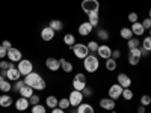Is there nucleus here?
Here are the masks:
<instances>
[{
    "label": "nucleus",
    "instance_id": "nucleus-1",
    "mask_svg": "<svg viewBox=\"0 0 151 113\" xmlns=\"http://www.w3.org/2000/svg\"><path fill=\"white\" fill-rule=\"evenodd\" d=\"M24 83H26L27 86H30L32 89L35 91H44L45 89V82H44V79L41 77L38 72H35V71H32L30 74H27L26 77H24Z\"/></svg>",
    "mask_w": 151,
    "mask_h": 113
},
{
    "label": "nucleus",
    "instance_id": "nucleus-2",
    "mask_svg": "<svg viewBox=\"0 0 151 113\" xmlns=\"http://www.w3.org/2000/svg\"><path fill=\"white\" fill-rule=\"evenodd\" d=\"M83 67H85V69L88 71V72H95L97 69H98V67H100V60H98V57L97 56H94V54H88L85 59H83Z\"/></svg>",
    "mask_w": 151,
    "mask_h": 113
},
{
    "label": "nucleus",
    "instance_id": "nucleus-3",
    "mask_svg": "<svg viewBox=\"0 0 151 113\" xmlns=\"http://www.w3.org/2000/svg\"><path fill=\"white\" fill-rule=\"evenodd\" d=\"M82 9H83L85 14L98 12L100 11V2H98V0H83V2H82Z\"/></svg>",
    "mask_w": 151,
    "mask_h": 113
},
{
    "label": "nucleus",
    "instance_id": "nucleus-4",
    "mask_svg": "<svg viewBox=\"0 0 151 113\" xmlns=\"http://www.w3.org/2000/svg\"><path fill=\"white\" fill-rule=\"evenodd\" d=\"M17 68H18V71L21 72V75H24V77H26L27 74H30V72L33 71V65H32V62H30V60H27V59H21V60L18 62Z\"/></svg>",
    "mask_w": 151,
    "mask_h": 113
},
{
    "label": "nucleus",
    "instance_id": "nucleus-5",
    "mask_svg": "<svg viewBox=\"0 0 151 113\" xmlns=\"http://www.w3.org/2000/svg\"><path fill=\"white\" fill-rule=\"evenodd\" d=\"M71 50L76 54V57H79V59H85L88 56V53H89V50H88V47L85 44H74L71 47Z\"/></svg>",
    "mask_w": 151,
    "mask_h": 113
},
{
    "label": "nucleus",
    "instance_id": "nucleus-6",
    "mask_svg": "<svg viewBox=\"0 0 151 113\" xmlns=\"http://www.w3.org/2000/svg\"><path fill=\"white\" fill-rule=\"evenodd\" d=\"M68 99H70L71 107H77V106H80L82 101H83V94H82L80 91H76V89H74V91L70 94Z\"/></svg>",
    "mask_w": 151,
    "mask_h": 113
},
{
    "label": "nucleus",
    "instance_id": "nucleus-7",
    "mask_svg": "<svg viewBox=\"0 0 151 113\" xmlns=\"http://www.w3.org/2000/svg\"><path fill=\"white\" fill-rule=\"evenodd\" d=\"M6 57L9 59V62H12V64H15V62L18 64V62L23 59V54H21V51H20L18 48H14V47H12V48H9V50H8Z\"/></svg>",
    "mask_w": 151,
    "mask_h": 113
},
{
    "label": "nucleus",
    "instance_id": "nucleus-8",
    "mask_svg": "<svg viewBox=\"0 0 151 113\" xmlns=\"http://www.w3.org/2000/svg\"><path fill=\"white\" fill-rule=\"evenodd\" d=\"M20 77H21V72L18 71V68H15L14 64H12L11 68L6 71V79L9 82H17V80H20Z\"/></svg>",
    "mask_w": 151,
    "mask_h": 113
},
{
    "label": "nucleus",
    "instance_id": "nucleus-9",
    "mask_svg": "<svg viewBox=\"0 0 151 113\" xmlns=\"http://www.w3.org/2000/svg\"><path fill=\"white\" fill-rule=\"evenodd\" d=\"M45 67H47V69L53 71V72L59 71V69H60V59H56V57H47V60H45Z\"/></svg>",
    "mask_w": 151,
    "mask_h": 113
},
{
    "label": "nucleus",
    "instance_id": "nucleus-10",
    "mask_svg": "<svg viewBox=\"0 0 151 113\" xmlns=\"http://www.w3.org/2000/svg\"><path fill=\"white\" fill-rule=\"evenodd\" d=\"M121 94H122V86H119L118 83H116V84H112V86L109 87V98L118 99V98L121 97Z\"/></svg>",
    "mask_w": 151,
    "mask_h": 113
},
{
    "label": "nucleus",
    "instance_id": "nucleus-11",
    "mask_svg": "<svg viewBox=\"0 0 151 113\" xmlns=\"http://www.w3.org/2000/svg\"><path fill=\"white\" fill-rule=\"evenodd\" d=\"M97 53H98V56H100V57L104 59V60H107V59H110V57H112V50H110V47H109V45H100V47H98V50H97Z\"/></svg>",
    "mask_w": 151,
    "mask_h": 113
},
{
    "label": "nucleus",
    "instance_id": "nucleus-12",
    "mask_svg": "<svg viewBox=\"0 0 151 113\" xmlns=\"http://www.w3.org/2000/svg\"><path fill=\"white\" fill-rule=\"evenodd\" d=\"M116 80H118V84L122 86V89H125V87H130V86H132V79L129 77L127 74H124V72L118 74Z\"/></svg>",
    "mask_w": 151,
    "mask_h": 113
},
{
    "label": "nucleus",
    "instance_id": "nucleus-13",
    "mask_svg": "<svg viewBox=\"0 0 151 113\" xmlns=\"http://www.w3.org/2000/svg\"><path fill=\"white\" fill-rule=\"evenodd\" d=\"M30 106V103H29V99L27 98H24V97H20L17 101H15V109L18 110V112H24V110H27V107Z\"/></svg>",
    "mask_w": 151,
    "mask_h": 113
},
{
    "label": "nucleus",
    "instance_id": "nucleus-14",
    "mask_svg": "<svg viewBox=\"0 0 151 113\" xmlns=\"http://www.w3.org/2000/svg\"><path fill=\"white\" fill-rule=\"evenodd\" d=\"M53 38H55V30L50 26H47V27H44L41 30V39L42 41H52Z\"/></svg>",
    "mask_w": 151,
    "mask_h": 113
},
{
    "label": "nucleus",
    "instance_id": "nucleus-15",
    "mask_svg": "<svg viewBox=\"0 0 151 113\" xmlns=\"http://www.w3.org/2000/svg\"><path fill=\"white\" fill-rule=\"evenodd\" d=\"M100 106L104 110H113L115 109V99L112 98H101L100 99Z\"/></svg>",
    "mask_w": 151,
    "mask_h": 113
},
{
    "label": "nucleus",
    "instance_id": "nucleus-16",
    "mask_svg": "<svg viewBox=\"0 0 151 113\" xmlns=\"http://www.w3.org/2000/svg\"><path fill=\"white\" fill-rule=\"evenodd\" d=\"M92 26H91V23L89 21H85V23H82L80 26H79V33L82 35V36H88L91 32H92Z\"/></svg>",
    "mask_w": 151,
    "mask_h": 113
},
{
    "label": "nucleus",
    "instance_id": "nucleus-17",
    "mask_svg": "<svg viewBox=\"0 0 151 113\" xmlns=\"http://www.w3.org/2000/svg\"><path fill=\"white\" fill-rule=\"evenodd\" d=\"M130 29H132V32H133L134 36H141V35H144V32H145V29H144V26H142V23H139V21L133 23Z\"/></svg>",
    "mask_w": 151,
    "mask_h": 113
},
{
    "label": "nucleus",
    "instance_id": "nucleus-18",
    "mask_svg": "<svg viewBox=\"0 0 151 113\" xmlns=\"http://www.w3.org/2000/svg\"><path fill=\"white\" fill-rule=\"evenodd\" d=\"M0 91L2 92H9V91H12V84H11V82H8V79L6 77H2L0 75Z\"/></svg>",
    "mask_w": 151,
    "mask_h": 113
},
{
    "label": "nucleus",
    "instance_id": "nucleus-19",
    "mask_svg": "<svg viewBox=\"0 0 151 113\" xmlns=\"http://www.w3.org/2000/svg\"><path fill=\"white\" fill-rule=\"evenodd\" d=\"M94 107L88 103H82L80 106H77V113H94Z\"/></svg>",
    "mask_w": 151,
    "mask_h": 113
},
{
    "label": "nucleus",
    "instance_id": "nucleus-20",
    "mask_svg": "<svg viewBox=\"0 0 151 113\" xmlns=\"http://www.w3.org/2000/svg\"><path fill=\"white\" fill-rule=\"evenodd\" d=\"M0 106H2V107H5V109L11 107V106H12V97H11V95H6V94H3L2 97H0Z\"/></svg>",
    "mask_w": 151,
    "mask_h": 113
},
{
    "label": "nucleus",
    "instance_id": "nucleus-21",
    "mask_svg": "<svg viewBox=\"0 0 151 113\" xmlns=\"http://www.w3.org/2000/svg\"><path fill=\"white\" fill-rule=\"evenodd\" d=\"M58 104H59V99H58L56 97H53V95L47 97V99H45V106H47L48 109H55V107H58Z\"/></svg>",
    "mask_w": 151,
    "mask_h": 113
},
{
    "label": "nucleus",
    "instance_id": "nucleus-22",
    "mask_svg": "<svg viewBox=\"0 0 151 113\" xmlns=\"http://www.w3.org/2000/svg\"><path fill=\"white\" fill-rule=\"evenodd\" d=\"M20 95L29 99V98H30V97L33 95V89H32L30 86H27V84H24V86L21 87V91H20Z\"/></svg>",
    "mask_w": 151,
    "mask_h": 113
},
{
    "label": "nucleus",
    "instance_id": "nucleus-23",
    "mask_svg": "<svg viewBox=\"0 0 151 113\" xmlns=\"http://www.w3.org/2000/svg\"><path fill=\"white\" fill-rule=\"evenodd\" d=\"M50 27H52L55 32H59V30H62L64 29V23H62L60 20H52L50 21V24H48Z\"/></svg>",
    "mask_w": 151,
    "mask_h": 113
},
{
    "label": "nucleus",
    "instance_id": "nucleus-24",
    "mask_svg": "<svg viewBox=\"0 0 151 113\" xmlns=\"http://www.w3.org/2000/svg\"><path fill=\"white\" fill-rule=\"evenodd\" d=\"M119 35H121L122 39H127V41L130 39V38H133V36H134L130 27H122V29H121V32H119Z\"/></svg>",
    "mask_w": 151,
    "mask_h": 113
},
{
    "label": "nucleus",
    "instance_id": "nucleus-25",
    "mask_svg": "<svg viewBox=\"0 0 151 113\" xmlns=\"http://www.w3.org/2000/svg\"><path fill=\"white\" fill-rule=\"evenodd\" d=\"M88 21L91 23V26L92 27H95V26H98V21H100V18H98V12H91V14H88Z\"/></svg>",
    "mask_w": 151,
    "mask_h": 113
},
{
    "label": "nucleus",
    "instance_id": "nucleus-26",
    "mask_svg": "<svg viewBox=\"0 0 151 113\" xmlns=\"http://www.w3.org/2000/svg\"><path fill=\"white\" fill-rule=\"evenodd\" d=\"M60 68L65 72H71L73 71V64L68 62V60H65V59H60Z\"/></svg>",
    "mask_w": 151,
    "mask_h": 113
},
{
    "label": "nucleus",
    "instance_id": "nucleus-27",
    "mask_svg": "<svg viewBox=\"0 0 151 113\" xmlns=\"http://www.w3.org/2000/svg\"><path fill=\"white\" fill-rule=\"evenodd\" d=\"M116 67H118V65H116V60H115V59L110 57V59L106 60V69H107V71H115Z\"/></svg>",
    "mask_w": 151,
    "mask_h": 113
},
{
    "label": "nucleus",
    "instance_id": "nucleus-28",
    "mask_svg": "<svg viewBox=\"0 0 151 113\" xmlns=\"http://www.w3.org/2000/svg\"><path fill=\"white\" fill-rule=\"evenodd\" d=\"M121 97L125 99V101H130V99H133V92L130 91V87H125V89H122Z\"/></svg>",
    "mask_w": 151,
    "mask_h": 113
},
{
    "label": "nucleus",
    "instance_id": "nucleus-29",
    "mask_svg": "<svg viewBox=\"0 0 151 113\" xmlns=\"http://www.w3.org/2000/svg\"><path fill=\"white\" fill-rule=\"evenodd\" d=\"M64 42H65L67 45L73 47V45L76 44V38H74V35H71V33H67V35L64 36Z\"/></svg>",
    "mask_w": 151,
    "mask_h": 113
},
{
    "label": "nucleus",
    "instance_id": "nucleus-30",
    "mask_svg": "<svg viewBox=\"0 0 151 113\" xmlns=\"http://www.w3.org/2000/svg\"><path fill=\"white\" fill-rule=\"evenodd\" d=\"M58 107H60L62 110H67L68 107H71V104H70V99H68V98H62V99H59V104H58Z\"/></svg>",
    "mask_w": 151,
    "mask_h": 113
},
{
    "label": "nucleus",
    "instance_id": "nucleus-31",
    "mask_svg": "<svg viewBox=\"0 0 151 113\" xmlns=\"http://www.w3.org/2000/svg\"><path fill=\"white\" fill-rule=\"evenodd\" d=\"M141 45V42H139V39H137V38H130L129 39V50H132V48H137Z\"/></svg>",
    "mask_w": 151,
    "mask_h": 113
},
{
    "label": "nucleus",
    "instance_id": "nucleus-32",
    "mask_svg": "<svg viewBox=\"0 0 151 113\" xmlns=\"http://www.w3.org/2000/svg\"><path fill=\"white\" fill-rule=\"evenodd\" d=\"M142 48H144V50H147L148 53L151 51V36H147L145 39L142 41Z\"/></svg>",
    "mask_w": 151,
    "mask_h": 113
},
{
    "label": "nucleus",
    "instance_id": "nucleus-33",
    "mask_svg": "<svg viewBox=\"0 0 151 113\" xmlns=\"http://www.w3.org/2000/svg\"><path fill=\"white\" fill-rule=\"evenodd\" d=\"M26 84L24 83V80H17V82H14V86H12V91L14 92H20L21 91V87Z\"/></svg>",
    "mask_w": 151,
    "mask_h": 113
},
{
    "label": "nucleus",
    "instance_id": "nucleus-34",
    "mask_svg": "<svg viewBox=\"0 0 151 113\" xmlns=\"http://www.w3.org/2000/svg\"><path fill=\"white\" fill-rule=\"evenodd\" d=\"M97 35H98V38H100L101 41H107V39H109V33H107V30H104V29H98Z\"/></svg>",
    "mask_w": 151,
    "mask_h": 113
},
{
    "label": "nucleus",
    "instance_id": "nucleus-35",
    "mask_svg": "<svg viewBox=\"0 0 151 113\" xmlns=\"http://www.w3.org/2000/svg\"><path fill=\"white\" fill-rule=\"evenodd\" d=\"M73 87L76 91H83L85 87H86V83H83V82H76V80H73Z\"/></svg>",
    "mask_w": 151,
    "mask_h": 113
},
{
    "label": "nucleus",
    "instance_id": "nucleus-36",
    "mask_svg": "<svg viewBox=\"0 0 151 113\" xmlns=\"http://www.w3.org/2000/svg\"><path fill=\"white\" fill-rule=\"evenodd\" d=\"M32 113H45V106H42L41 103L36 106H32Z\"/></svg>",
    "mask_w": 151,
    "mask_h": 113
},
{
    "label": "nucleus",
    "instance_id": "nucleus-37",
    "mask_svg": "<svg viewBox=\"0 0 151 113\" xmlns=\"http://www.w3.org/2000/svg\"><path fill=\"white\" fill-rule=\"evenodd\" d=\"M86 47H88V50H89V51H92V53H94V51H97V50H98V47H100V45H98V42H97V41H89Z\"/></svg>",
    "mask_w": 151,
    "mask_h": 113
},
{
    "label": "nucleus",
    "instance_id": "nucleus-38",
    "mask_svg": "<svg viewBox=\"0 0 151 113\" xmlns=\"http://www.w3.org/2000/svg\"><path fill=\"white\" fill-rule=\"evenodd\" d=\"M11 65H12V62H8V60H5V59L0 60V69H3V71H8V69L11 68Z\"/></svg>",
    "mask_w": 151,
    "mask_h": 113
},
{
    "label": "nucleus",
    "instance_id": "nucleus-39",
    "mask_svg": "<svg viewBox=\"0 0 151 113\" xmlns=\"http://www.w3.org/2000/svg\"><path fill=\"white\" fill-rule=\"evenodd\" d=\"M129 54L136 56V57H142V48H141V47H137V48H132Z\"/></svg>",
    "mask_w": 151,
    "mask_h": 113
},
{
    "label": "nucleus",
    "instance_id": "nucleus-40",
    "mask_svg": "<svg viewBox=\"0 0 151 113\" xmlns=\"http://www.w3.org/2000/svg\"><path fill=\"white\" fill-rule=\"evenodd\" d=\"M141 104L145 106V107L150 106V104H151V97H150V95H142V97H141Z\"/></svg>",
    "mask_w": 151,
    "mask_h": 113
},
{
    "label": "nucleus",
    "instance_id": "nucleus-41",
    "mask_svg": "<svg viewBox=\"0 0 151 113\" xmlns=\"http://www.w3.org/2000/svg\"><path fill=\"white\" fill-rule=\"evenodd\" d=\"M73 80H76V82H83V83H86V75L83 74V72H79V74H76L74 75V79Z\"/></svg>",
    "mask_w": 151,
    "mask_h": 113
},
{
    "label": "nucleus",
    "instance_id": "nucleus-42",
    "mask_svg": "<svg viewBox=\"0 0 151 113\" xmlns=\"http://www.w3.org/2000/svg\"><path fill=\"white\" fill-rule=\"evenodd\" d=\"M29 103H30V106H36V104H40V97H38L36 94H33V95L29 98Z\"/></svg>",
    "mask_w": 151,
    "mask_h": 113
},
{
    "label": "nucleus",
    "instance_id": "nucleus-43",
    "mask_svg": "<svg viewBox=\"0 0 151 113\" xmlns=\"http://www.w3.org/2000/svg\"><path fill=\"white\" fill-rule=\"evenodd\" d=\"M139 60H141V57H136V56H132V54H129V64L130 65H137L139 64Z\"/></svg>",
    "mask_w": 151,
    "mask_h": 113
},
{
    "label": "nucleus",
    "instance_id": "nucleus-44",
    "mask_svg": "<svg viewBox=\"0 0 151 113\" xmlns=\"http://www.w3.org/2000/svg\"><path fill=\"white\" fill-rule=\"evenodd\" d=\"M137 18H139V17H137V14H136V12H130V14H129V21L133 24V23H136L137 21Z\"/></svg>",
    "mask_w": 151,
    "mask_h": 113
},
{
    "label": "nucleus",
    "instance_id": "nucleus-45",
    "mask_svg": "<svg viewBox=\"0 0 151 113\" xmlns=\"http://www.w3.org/2000/svg\"><path fill=\"white\" fill-rule=\"evenodd\" d=\"M142 26H144V29H148V30L151 29V18H150V17L142 21Z\"/></svg>",
    "mask_w": 151,
    "mask_h": 113
},
{
    "label": "nucleus",
    "instance_id": "nucleus-46",
    "mask_svg": "<svg viewBox=\"0 0 151 113\" xmlns=\"http://www.w3.org/2000/svg\"><path fill=\"white\" fill-rule=\"evenodd\" d=\"M82 94H83V97H91L92 95V89H91V87H85V89L82 91Z\"/></svg>",
    "mask_w": 151,
    "mask_h": 113
},
{
    "label": "nucleus",
    "instance_id": "nucleus-47",
    "mask_svg": "<svg viewBox=\"0 0 151 113\" xmlns=\"http://www.w3.org/2000/svg\"><path fill=\"white\" fill-rule=\"evenodd\" d=\"M6 54H8V50H6V48H3L2 45H0V59L6 57Z\"/></svg>",
    "mask_w": 151,
    "mask_h": 113
},
{
    "label": "nucleus",
    "instance_id": "nucleus-48",
    "mask_svg": "<svg viewBox=\"0 0 151 113\" xmlns=\"http://www.w3.org/2000/svg\"><path fill=\"white\" fill-rule=\"evenodd\" d=\"M119 56H121V51H119V50H113V51H112V59L116 60Z\"/></svg>",
    "mask_w": 151,
    "mask_h": 113
},
{
    "label": "nucleus",
    "instance_id": "nucleus-49",
    "mask_svg": "<svg viewBox=\"0 0 151 113\" xmlns=\"http://www.w3.org/2000/svg\"><path fill=\"white\" fill-rule=\"evenodd\" d=\"M2 47L6 48V50H9V48H12V44H11L9 41H3V42H2Z\"/></svg>",
    "mask_w": 151,
    "mask_h": 113
},
{
    "label": "nucleus",
    "instance_id": "nucleus-50",
    "mask_svg": "<svg viewBox=\"0 0 151 113\" xmlns=\"http://www.w3.org/2000/svg\"><path fill=\"white\" fill-rule=\"evenodd\" d=\"M52 113H65V110H62L60 107H55L52 109Z\"/></svg>",
    "mask_w": 151,
    "mask_h": 113
},
{
    "label": "nucleus",
    "instance_id": "nucleus-51",
    "mask_svg": "<svg viewBox=\"0 0 151 113\" xmlns=\"http://www.w3.org/2000/svg\"><path fill=\"white\" fill-rule=\"evenodd\" d=\"M145 110H147V107L145 106H139V107H137V113H145Z\"/></svg>",
    "mask_w": 151,
    "mask_h": 113
},
{
    "label": "nucleus",
    "instance_id": "nucleus-52",
    "mask_svg": "<svg viewBox=\"0 0 151 113\" xmlns=\"http://www.w3.org/2000/svg\"><path fill=\"white\" fill-rule=\"evenodd\" d=\"M147 54H148V51H147V50H144V48H142V57H144V56H147Z\"/></svg>",
    "mask_w": 151,
    "mask_h": 113
},
{
    "label": "nucleus",
    "instance_id": "nucleus-53",
    "mask_svg": "<svg viewBox=\"0 0 151 113\" xmlns=\"http://www.w3.org/2000/svg\"><path fill=\"white\" fill-rule=\"evenodd\" d=\"M110 112H112V113H116V112H115V110H110Z\"/></svg>",
    "mask_w": 151,
    "mask_h": 113
},
{
    "label": "nucleus",
    "instance_id": "nucleus-54",
    "mask_svg": "<svg viewBox=\"0 0 151 113\" xmlns=\"http://www.w3.org/2000/svg\"><path fill=\"white\" fill-rule=\"evenodd\" d=\"M150 18H151V9H150Z\"/></svg>",
    "mask_w": 151,
    "mask_h": 113
},
{
    "label": "nucleus",
    "instance_id": "nucleus-55",
    "mask_svg": "<svg viewBox=\"0 0 151 113\" xmlns=\"http://www.w3.org/2000/svg\"><path fill=\"white\" fill-rule=\"evenodd\" d=\"M150 36H151V29H150Z\"/></svg>",
    "mask_w": 151,
    "mask_h": 113
}]
</instances>
